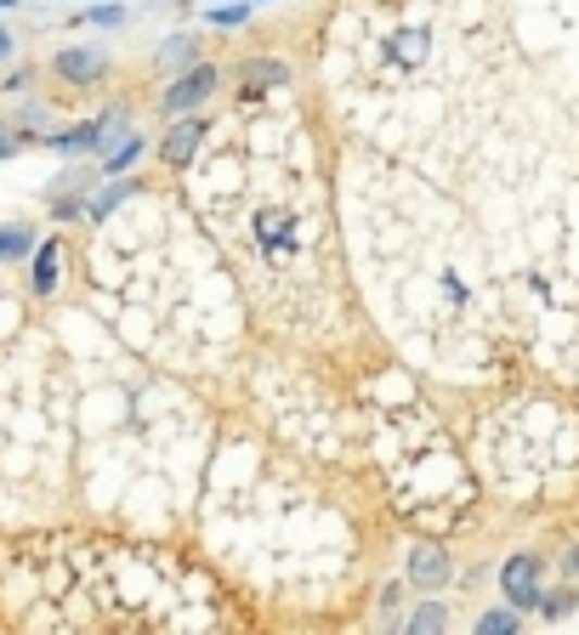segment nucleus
I'll return each mask as SVG.
<instances>
[{"instance_id":"13","label":"nucleus","mask_w":579,"mask_h":635,"mask_svg":"<svg viewBox=\"0 0 579 635\" xmlns=\"http://www.w3.org/2000/svg\"><path fill=\"white\" fill-rule=\"evenodd\" d=\"M404 630H415V635H432V630H449V607H420L415 619H404Z\"/></svg>"},{"instance_id":"15","label":"nucleus","mask_w":579,"mask_h":635,"mask_svg":"<svg viewBox=\"0 0 579 635\" xmlns=\"http://www.w3.org/2000/svg\"><path fill=\"white\" fill-rule=\"evenodd\" d=\"M17 125L35 137V131H46V125H52V109H46V103H23V109H17Z\"/></svg>"},{"instance_id":"11","label":"nucleus","mask_w":579,"mask_h":635,"mask_svg":"<svg viewBox=\"0 0 579 635\" xmlns=\"http://www.w3.org/2000/svg\"><path fill=\"white\" fill-rule=\"evenodd\" d=\"M142 148H148V137H119V148H109V154H103V176H119V170H131L137 160H142Z\"/></svg>"},{"instance_id":"9","label":"nucleus","mask_w":579,"mask_h":635,"mask_svg":"<svg viewBox=\"0 0 579 635\" xmlns=\"http://www.w3.org/2000/svg\"><path fill=\"white\" fill-rule=\"evenodd\" d=\"M35 227H23V221H0V267H12V262H29L35 256Z\"/></svg>"},{"instance_id":"2","label":"nucleus","mask_w":579,"mask_h":635,"mask_svg":"<svg viewBox=\"0 0 579 635\" xmlns=\"http://www.w3.org/2000/svg\"><path fill=\"white\" fill-rule=\"evenodd\" d=\"M222 86V74L211 68V63H193V68H182L176 80L165 86V97H160V114L165 119H182V114H199V103Z\"/></svg>"},{"instance_id":"20","label":"nucleus","mask_w":579,"mask_h":635,"mask_svg":"<svg viewBox=\"0 0 579 635\" xmlns=\"http://www.w3.org/2000/svg\"><path fill=\"white\" fill-rule=\"evenodd\" d=\"M86 17H91V23H125V12H119V7H91Z\"/></svg>"},{"instance_id":"22","label":"nucleus","mask_w":579,"mask_h":635,"mask_svg":"<svg viewBox=\"0 0 579 635\" xmlns=\"http://www.w3.org/2000/svg\"><path fill=\"white\" fill-rule=\"evenodd\" d=\"M563 568H568V579H579V545H574V550L563 556Z\"/></svg>"},{"instance_id":"10","label":"nucleus","mask_w":579,"mask_h":635,"mask_svg":"<svg viewBox=\"0 0 579 635\" xmlns=\"http://www.w3.org/2000/svg\"><path fill=\"white\" fill-rule=\"evenodd\" d=\"M131 188H137V182H119V176H114V182H103V188L91 193V205H86V221H109V211L125 205V199H131Z\"/></svg>"},{"instance_id":"4","label":"nucleus","mask_w":579,"mask_h":635,"mask_svg":"<svg viewBox=\"0 0 579 635\" xmlns=\"http://www.w3.org/2000/svg\"><path fill=\"white\" fill-rule=\"evenodd\" d=\"M500 584H506V601L512 607H540V556L534 550H517L506 568H500Z\"/></svg>"},{"instance_id":"3","label":"nucleus","mask_w":579,"mask_h":635,"mask_svg":"<svg viewBox=\"0 0 579 635\" xmlns=\"http://www.w3.org/2000/svg\"><path fill=\"white\" fill-rule=\"evenodd\" d=\"M52 74L74 91L103 86L109 80V52H97V46H63V52H52Z\"/></svg>"},{"instance_id":"12","label":"nucleus","mask_w":579,"mask_h":635,"mask_svg":"<svg viewBox=\"0 0 579 635\" xmlns=\"http://www.w3.org/2000/svg\"><path fill=\"white\" fill-rule=\"evenodd\" d=\"M193 58H199V40L193 35H171L160 46V68H193Z\"/></svg>"},{"instance_id":"23","label":"nucleus","mask_w":579,"mask_h":635,"mask_svg":"<svg viewBox=\"0 0 579 635\" xmlns=\"http://www.w3.org/2000/svg\"><path fill=\"white\" fill-rule=\"evenodd\" d=\"M7 7H17V0H0V12H7Z\"/></svg>"},{"instance_id":"18","label":"nucleus","mask_w":579,"mask_h":635,"mask_svg":"<svg viewBox=\"0 0 579 635\" xmlns=\"http://www.w3.org/2000/svg\"><path fill=\"white\" fill-rule=\"evenodd\" d=\"M574 601H579V590H557V596H551V601H545V613H557V619H563V613H568V607H574Z\"/></svg>"},{"instance_id":"1","label":"nucleus","mask_w":579,"mask_h":635,"mask_svg":"<svg viewBox=\"0 0 579 635\" xmlns=\"http://www.w3.org/2000/svg\"><path fill=\"white\" fill-rule=\"evenodd\" d=\"M119 131H125V114L114 109V114H97V119H80V125H63V131L46 137V148H58L63 160H80V154H97V148Z\"/></svg>"},{"instance_id":"8","label":"nucleus","mask_w":579,"mask_h":635,"mask_svg":"<svg viewBox=\"0 0 579 635\" xmlns=\"http://www.w3.org/2000/svg\"><path fill=\"white\" fill-rule=\"evenodd\" d=\"M449 579H455V562H449V550L420 545V550L410 556V584H420V590H443Z\"/></svg>"},{"instance_id":"16","label":"nucleus","mask_w":579,"mask_h":635,"mask_svg":"<svg viewBox=\"0 0 579 635\" xmlns=\"http://www.w3.org/2000/svg\"><path fill=\"white\" fill-rule=\"evenodd\" d=\"M517 630V613H483L477 619V635H512Z\"/></svg>"},{"instance_id":"14","label":"nucleus","mask_w":579,"mask_h":635,"mask_svg":"<svg viewBox=\"0 0 579 635\" xmlns=\"http://www.w3.org/2000/svg\"><path fill=\"white\" fill-rule=\"evenodd\" d=\"M285 80V63H250V86L244 97H256V86H279Z\"/></svg>"},{"instance_id":"17","label":"nucleus","mask_w":579,"mask_h":635,"mask_svg":"<svg viewBox=\"0 0 579 635\" xmlns=\"http://www.w3.org/2000/svg\"><path fill=\"white\" fill-rule=\"evenodd\" d=\"M35 137L23 131V125H12V131H0V160H12V154H23V148H29Z\"/></svg>"},{"instance_id":"19","label":"nucleus","mask_w":579,"mask_h":635,"mask_svg":"<svg viewBox=\"0 0 579 635\" xmlns=\"http://www.w3.org/2000/svg\"><path fill=\"white\" fill-rule=\"evenodd\" d=\"M29 80H35V74H29V68H12V74H7V97H17V91H23V86H29Z\"/></svg>"},{"instance_id":"21","label":"nucleus","mask_w":579,"mask_h":635,"mask_svg":"<svg viewBox=\"0 0 579 635\" xmlns=\"http://www.w3.org/2000/svg\"><path fill=\"white\" fill-rule=\"evenodd\" d=\"M17 58V40H12V29H0V63H12Z\"/></svg>"},{"instance_id":"6","label":"nucleus","mask_w":579,"mask_h":635,"mask_svg":"<svg viewBox=\"0 0 579 635\" xmlns=\"http://www.w3.org/2000/svg\"><path fill=\"white\" fill-rule=\"evenodd\" d=\"M58 284H63V239L52 233V239H40L35 256H29V290H35L40 301H52Z\"/></svg>"},{"instance_id":"5","label":"nucleus","mask_w":579,"mask_h":635,"mask_svg":"<svg viewBox=\"0 0 579 635\" xmlns=\"http://www.w3.org/2000/svg\"><path fill=\"white\" fill-rule=\"evenodd\" d=\"M86 205H91V176L86 170H68V176H58V182L46 188V211H52L58 221L86 216Z\"/></svg>"},{"instance_id":"7","label":"nucleus","mask_w":579,"mask_h":635,"mask_svg":"<svg viewBox=\"0 0 579 635\" xmlns=\"http://www.w3.org/2000/svg\"><path fill=\"white\" fill-rule=\"evenodd\" d=\"M199 137H205V119H199V114H182V119H176L171 131H165L160 160H165L171 170H176V165H188V160H193V148H199Z\"/></svg>"}]
</instances>
